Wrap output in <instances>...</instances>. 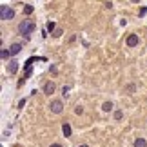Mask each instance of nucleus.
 <instances>
[{"mask_svg":"<svg viewBox=\"0 0 147 147\" xmlns=\"http://www.w3.org/2000/svg\"><path fill=\"white\" fill-rule=\"evenodd\" d=\"M18 29H20V33H22V35H26V36H29V35H31V33H33V31H35V24H33V22H22V24H20V27H18Z\"/></svg>","mask_w":147,"mask_h":147,"instance_id":"1","label":"nucleus"},{"mask_svg":"<svg viewBox=\"0 0 147 147\" xmlns=\"http://www.w3.org/2000/svg\"><path fill=\"white\" fill-rule=\"evenodd\" d=\"M49 107H51V111H53L55 115H60L62 109H64V104H62V100H53L49 104Z\"/></svg>","mask_w":147,"mask_h":147,"instance_id":"2","label":"nucleus"},{"mask_svg":"<svg viewBox=\"0 0 147 147\" xmlns=\"http://www.w3.org/2000/svg\"><path fill=\"white\" fill-rule=\"evenodd\" d=\"M0 15H2V20H7V18H13L15 16V11L9 9L7 5H2V7H0Z\"/></svg>","mask_w":147,"mask_h":147,"instance_id":"3","label":"nucleus"},{"mask_svg":"<svg viewBox=\"0 0 147 147\" xmlns=\"http://www.w3.org/2000/svg\"><path fill=\"white\" fill-rule=\"evenodd\" d=\"M138 35H129L127 36V40H125V44H127V47H136L138 46Z\"/></svg>","mask_w":147,"mask_h":147,"instance_id":"4","label":"nucleus"},{"mask_svg":"<svg viewBox=\"0 0 147 147\" xmlns=\"http://www.w3.org/2000/svg\"><path fill=\"white\" fill-rule=\"evenodd\" d=\"M44 93H46V94H53L55 93V84L53 82H46V84H44Z\"/></svg>","mask_w":147,"mask_h":147,"instance_id":"5","label":"nucleus"},{"mask_svg":"<svg viewBox=\"0 0 147 147\" xmlns=\"http://www.w3.org/2000/svg\"><path fill=\"white\" fill-rule=\"evenodd\" d=\"M16 71H18V62H16V60L9 62V73H11V75H15Z\"/></svg>","mask_w":147,"mask_h":147,"instance_id":"6","label":"nucleus"},{"mask_svg":"<svg viewBox=\"0 0 147 147\" xmlns=\"http://www.w3.org/2000/svg\"><path fill=\"white\" fill-rule=\"evenodd\" d=\"M20 49H22L20 44H13V46L9 47V53H11V55H18V53H20Z\"/></svg>","mask_w":147,"mask_h":147,"instance_id":"7","label":"nucleus"},{"mask_svg":"<svg viewBox=\"0 0 147 147\" xmlns=\"http://www.w3.org/2000/svg\"><path fill=\"white\" fill-rule=\"evenodd\" d=\"M62 133H64V136H71V125L67 122L62 125Z\"/></svg>","mask_w":147,"mask_h":147,"instance_id":"8","label":"nucleus"},{"mask_svg":"<svg viewBox=\"0 0 147 147\" xmlns=\"http://www.w3.org/2000/svg\"><path fill=\"white\" fill-rule=\"evenodd\" d=\"M102 111H104V113L113 111V102H104V104H102Z\"/></svg>","mask_w":147,"mask_h":147,"instance_id":"9","label":"nucleus"},{"mask_svg":"<svg viewBox=\"0 0 147 147\" xmlns=\"http://www.w3.org/2000/svg\"><path fill=\"white\" fill-rule=\"evenodd\" d=\"M134 147H147V142L144 138H136L134 140Z\"/></svg>","mask_w":147,"mask_h":147,"instance_id":"10","label":"nucleus"},{"mask_svg":"<svg viewBox=\"0 0 147 147\" xmlns=\"http://www.w3.org/2000/svg\"><path fill=\"white\" fill-rule=\"evenodd\" d=\"M46 27H47V31H49V33H53V31H55V27H56V24H55V22H47V26H46Z\"/></svg>","mask_w":147,"mask_h":147,"instance_id":"11","label":"nucleus"},{"mask_svg":"<svg viewBox=\"0 0 147 147\" xmlns=\"http://www.w3.org/2000/svg\"><path fill=\"white\" fill-rule=\"evenodd\" d=\"M33 11H35V7H33V5H26V7H24V13H26V15H31Z\"/></svg>","mask_w":147,"mask_h":147,"instance_id":"12","label":"nucleus"},{"mask_svg":"<svg viewBox=\"0 0 147 147\" xmlns=\"http://www.w3.org/2000/svg\"><path fill=\"white\" fill-rule=\"evenodd\" d=\"M123 118V113L122 111H115V120H122Z\"/></svg>","mask_w":147,"mask_h":147,"instance_id":"13","label":"nucleus"},{"mask_svg":"<svg viewBox=\"0 0 147 147\" xmlns=\"http://www.w3.org/2000/svg\"><path fill=\"white\" fill-rule=\"evenodd\" d=\"M75 113H76V115H82V113H84V107H82V105H76Z\"/></svg>","mask_w":147,"mask_h":147,"instance_id":"14","label":"nucleus"},{"mask_svg":"<svg viewBox=\"0 0 147 147\" xmlns=\"http://www.w3.org/2000/svg\"><path fill=\"white\" fill-rule=\"evenodd\" d=\"M127 91H129V94L134 93V86H133V84H129V86H127Z\"/></svg>","mask_w":147,"mask_h":147,"instance_id":"15","label":"nucleus"},{"mask_svg":"<svg viewBox=\"0 0 147 147\" xmlns=\"http://www.w3.org/2000/svg\"><path fill=\"white\" fill-rule=\"evenodd\" d=\"M9 56H11L9 51H2V58H9Z\"/></svg>","mask_w":147,"mask_h":147,"instance_id":"16","label":"nucleus"},{"mask_svg":"<svg viewBox=\"0 0 147 147\" xmlns=\"http://www.w3.org/2000/svg\"><path fill=\"white\" fill-rule=\"evenodd\" d=\"M67 93H69V87H67V86H64V87H62V94H64V96H65Z\"/></svg>","mask_w":147,"mask_h":147,"instance_id":"17","label":"nucleus"},{"mask_svg":"<svg viewBox=\"0 0 147 147\" xmlns=\"http://www.w3.org/2000/svg\"><path fill=\"white\" fill-rule=\"evenodd\" d=\"M53 36H56V38H58V36H62V29H56V31L53 33Z\"/></svg>","mask_w":147,"mask_h":147,"instance_id":"18","label":"nucleus"},{"mask_svg":"<svg viewBox=\"0 0 147 147\" xmlns=\"http://www.w3.org/2000/svg\"><path fill=\"white\" fill-rule=\"evenodd\" d=\"M147 13V7H142V9H140V16H144Z\"/></svg>","mask_w":147,"mask_h":147,"instance_id":"19","label":"nucleus"},{"mask_svg":"<svg viewBox=\"0 0 147 147\" xmlns=\"http://www.w3.org/2000/svg\"><path fill=\"white\" fill-rule=\"evenodd\" d=\"M51 147H62L60 144H53V145H51Z\"/></svg>","mask_w":147,"mask_h":147,"instance_id":"20","label":"nucleus"},{"mask_svg":"<svg viewBox=\"0 0 147 147\" xmlns=\"http://www.w3.org/2000/svg\"><path fill=\"white\" fill-rule=\"evenodd\" d=\"M78 147H89V145H86V144H84V145H78Z\"/></svg>","mask_w":147,"mask_h":147,"instance_id":"21","label":"nucleus"},{"mask_svg":"<svg viewBox=\"0 0 147 147\" xmlns=\"http://www.w3.org/2000/svg\"><path fill=\"white\" fill-rule=\"evenodd\" d=\"M133 2H140V0H133Z\"/></svg>","mask_w":147,"mask_h":147,"instance_id":"22","label":"nucleus"}]
</instances>
